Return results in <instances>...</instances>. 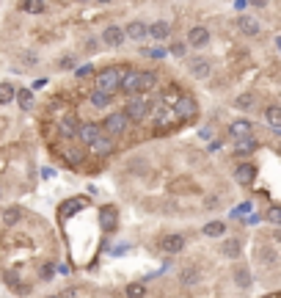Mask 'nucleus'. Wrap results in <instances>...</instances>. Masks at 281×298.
I'll return each instance as SVG.
<instances>
[{"label":"nucleus","instance_id":"f257e3e1","mask_svg":"<svg viewBox=\"0 0 281 298\" xmlns=\"http://www.w3.org/2000/svg\"><path fill=\"white\" fill-rule=\"evenodd\" d=\"M121 69L119 67H105L102 72L97 75V91H105V94H113L119 89V80H121Z\"/></svg>","mask_w":281,"mask_h":298},{"label":"nucleus","instance_id":"f03ea898","mask_svg":"<svg viewBox=\"0 0 281 298\" xmlns=\"http://www.w3.org/2000/svg\"><path fill=\"white\" fill-rule=\"evenodd\" d=\"M83 207H89V196H72V199H66V202L58 207V218L61 221H66V218H72L78 210H83Z\"/></svg>","mask_w":281,"mask_h":298},{"label":"nucleus","instance_id":"7ed1b4c3","mask_svg":"<svg viewBox=\"0 0 281 298\" xmlns=\"http://www.w3.org/2000/svg\"><path fill=\"white\" fill-rule=\"evenodd\" d=\"M146 113H149V102H146L144 97H132L130 102H127V110H124L127 122H140Z\"/></svg>","mask_w":281,"mask_h":298},{"label":"nucleus","instance_id":"20e7f679","mask_svg":"<svg viewBox=\"0 0 281 298\" xmlns=\"http://www.w3.org/2000/svg\"><path fill=\"white\" fill-rule=\"evenodd\" d=\"M127 125H130V122H127L124 113H110L99 130H108L110 136H121V133H127Z\"/></svg>","mask_w":281,"mask_h":298},{"label":"nucleus","instance_id":"39448f33","mask_svg":"<svg viewBox=\"0 0 281 298\" xmlns=\"http://www.w3.org/2000/svg\"><path fill=\"white\" fill-rule=\"evenodd\" d=\"M174 116L177 119H190V116H196V99L193 97H179L177 102L171 105Z\"/></svg>","mask_w":281,"mask_h":298},{"label":"nucleus","instance_id":"423d86ee","mask_svg":"<svg viewBox=\"0 0 281 298\" xmlns=\"http://www.w3.org/2000/svg\"><path fill=\"white\" fill-rule=\"evenodd\" d=\"M75 136H78L83 144H89V147H91V144L102 136V130H99V125H80L78 130H75Z\"/></svg>","mask_w":281,"mask_h":298},{"label":"nucleus","instance_id":"0eeeda50","mask_svg":"<svg viewBox=\"0 0 281 298\" xmlns=\"http://www.w3.org/2000/svg\"><path fill=\"white\" fill-rule=\"evenodd\" d=\"M152 116H155V122L160 127H166V125H171L177 116H174V110L171 108H166V105H160V102H155V108H152Z\"/></svg>","mask_w":281,"mask_h":298},{"label":"nucleus","instance_id":"6e6552de","mask_svg":"<svg viewBox=\"0 0 281 298\" xmlns=\"http://www.w3.org/2000/svg\"><path fill=\"white\" fill-rule=\"evenodd\" d=\"M102 42L108 44V47H119V44L124 42V31L116 28V25H108V28H105V33H102Z\"/></svg>","mask_w":281,"mask_h":298},{"label":"nucleus","instance_id":"1a4fd4ad","mask_svg":"<svg viewBox=\"0 0 281 298\" xmlns=\"http://www.w3.org/2000/svg\"><path fill=\"white\" fill-rule=\"evenodd\" d=\"M187 42H190L193 47H204V44L209 42V31H207V28H201V25L190 28V31H187Z\"/></svg>","mask_w":281,"mask_h":298},{"label":"nucleus","instance_id":"9d476101","mask_svg":"<svg viewBox=\"0 0 281 298\" xmlns=\"http://www.w3.org/2000/svg\"><path fill=\"white\" fill-rule=\"evenodd\" d=\"M113 147H116V144H113V138H110V136H105V133H102V136H99L97 138V141H94L91 144V152H94V155H110V152H113Z\"/></svg>","mask_w":281,"mask_h":298},{"label":"nucleus","instance_id":"9b49d317","mask_svg":"<svg viewBox=\"0 0 281 298\" xmlns=\"http://www.w3.org/2000/svg\"><path fill=\"white\" fill-rule=\"evenodd\" d=\"M237 28L245 33V36H256V33L262 31L259 20H254V17H237Z\"/></svg>","mask_w":281,"mask_h":298},{"label":"nucleus","instance_id":"f8f14e48","mask_svg":"<svg viewBox=\"0 0 281 298\" xmlns=\"http://www.w3.org/2000/svg\"><path fill=\"white\" fill-rule=\"evenodd\" d=\"M146 36H152V39H157V42H163V39H168L171 36V25H168L166 20H157L155 25L146 31Z\"/></svg>","mask_w":281,"mask_h":298},{"label":"nucleus","instance_id":"ddd939ff","mask_svg":"<svg viewBox=\"0 0 281 298\" xmlns=\"http://www.w3.org/2000/svg\"><path fill=\"white\" fill-rule=\"evenodd\" d=\"M187 69H190V75L193 78H209V61L207 58H193L190 64H187Z\"/></svg>","mask_w":281,"mask_h":298},{"label":"nucleus","instance_id":"4468645a","mask_svg":"<svg viewBox=\"0 0 281 298\" xmlns=\"http://www.w3.org/2000/svg\"><path fill=\"white\" fill-rule=\"evenodd\" d=\"M160 246H163V251H168V254H177V251L185 249V237L182 235H166Z\"/></svg>","mask_w":281,"mask_h":298},{"label":"nucleus","instance_id":"2eb2a0df","mask_svg":"<svg viewBox=\"0 0 281 298\" xmlns=\"http://www.w3.org/2000/svg\"><path fill=\"white\" fill-rule=\"evenodd\" d=\"M146 31H149V25H144L140 20H135V22H130V25H127L124 39H135V42H140V39H146Z\"/></svg>","mask_w":281,"mask_h":298},{"label":"nucleus","instance_id":"dca6fc26","mask_svg":"<svg viewBox=\"0 0 281 298\" xmlns=\"http://www.w3.org/2000/svg\"><path fill=\"white\" fill-rule=\"evenodd\" d=\"M251 130H254V127H251V122H245V119H237L229 127V133L234 136V141H240V138H251Z\"/></svg>","mask_w":281,"mask_h":298},{"label":"nucleus","instance_id":"f3484780","mask_svg":"<svg viewBox=\"0 0 281 298\" xmlns=\"http://www.w3.org/2000/svg\"><path fill=\"white\" fill-rule=\"evenodd\" d=\"M254 174H256V168L251 166V163H243V166H237L234 177H237L240 185H251V183H254Z\"/></svg>","mask_w":281,"mask_h":298},{"label":"nucleus","instance_id":"a211bd4d","mask_svg":"<svg viewBox=\"0 0 281 298\" xmlns=\"http://www.w3.org/2000/svg\"><path fill=\"white\" fill-rule=\"evenodd\" d=\"M135 83H138V72H135V69H127V72L121 75V80H119V89L135 94Z\"/></svg>","mask_w":281,"mask_h":298},{"label":"nucleus","instance_id":"6ab92c4d","mask_svg":"<svg viewBox=\"0 0 281 298\" xmlns=\"http://www.w3.org/2000/svg\"><path fill=\"white\" fill-rule=\"evenodd\" d=\"M265 116H267V125L273 127V133H281V108L278 105H267Z\"/></svg>","mask_w":281,"mask_h":298},{"label":"nucleus","instance_id":"aec40b11","mask_svg":"<svg viewBox=\"0 0 281 298\" xmlns=\"http://www.w3.org/2000/svg\"><path fill=\"white\" fill-rule=\"evenodd\" d=\"M254 149H256V141H254V138H240V141L234 144V155H237V157L254 155Z\"/></svg>","mask_w":281,"mask_h":298},{"label":"nucleus","instance_id":"412c9836","mask_svg":"<svg viewBox=\"0 0 281 298\" xmlns=\"http://www.w3.org/2000/svg\"><path fill=\"white\" fill-rule=\"evenodd\" d=\"M155 83H157V75L155 72H138L135 91H149V89H155Z\"/></svg>","mask_w":281,"mask_h":298},{"label":"nucleus","instance_id":"4be33fe9","mask_svg":"<svg viewBox=\"0 0 281 298\" xmlns=\"http://www.w3.org/2000/svg\"><path fill=\"white\" fill-rule=\"evenodd\" d=\"M99 218H102V229L105 232H113L116 229V207H102Z\"/></svg>","mask_w":281,"mask_h":298},{"label":"nucleus","instance_id":"5701e85b","mask_svg":"<svg viewBox=\"0 0 281 298\" xmlns=\"http://www.w3.org/2000/svg\"><path fill=\"white\" fill-rule=\"evenodd\" d=\"M234 108H240V110H256V97L254 94H240L237 99H234Z\"/></svg>","mask_w":281,"mask_h":298},{"label":"nucleus","instance_id":"b1692460","mask_svg":"<svg viewBox=\"0 0 281 298\" xmlns=\"http://www.w3.org/2000/svg\"><path fill=\"white\" fill-rule=\"evenodd\" d=\"M14 97H17V102H20L22 110H31V108H33V94H31L28 89H20Z\"/></svg>","mask_w":281,"mask_h":298},{"label":"nucleus","instance_id":"393cba45","mask_svg":"<svg viewBox=\"0 0 281 298\" xmlns=\"http://www.w3.org/2000/svg\"><path fill=\"white\" fill-rule=\"evenodd\" d=\"M14 94H17V89L11 83H0V105H9L14 99Z\"/></svg>","mask_w":281,"mask_h":298},{"label":"nucleus","instance_id":"a878e982","mask_svg":"<svg viewBox=\"0 0 281 298\" xmlns=\"http://www.w3.org/2000/svg\"><path fill=\"white\" fill-rule=\"evenodd\" d=\"M20 218H22V210H20V207H9V210L3 213V221H6L9 226L20 224Z\"/></svg>","mask_w":281,"mask_h":298},{"label":"nucleus","instance_id":"bb28decb","mask_svg":"<svg viewBox=\"0 0 281 298\" xmlns=\"http://www.w3.org/2000/svg\"><path fill=\"white\" fill-rule=\"evenodd\" d=\"M204 235H207V237H218V235H224V221H209V224L204 226Z\"/></svg>","mask_w":281,"mask_h":298},{"label":"nucleus","instance_id":"cd10ccee","mask_svg":"<svg viewBox=\"0 0 281 298\" xmlns=\"http://www.w3.org/2000/svg\"><path fill=\"white\" fill-rule=\"evenodd\" d=\"M256 260H262L265 265H276V251L273 249H256Z\"/></svg>","mask_w":281,"mask_h":298},{"label":"nucleus","instance_id":"c85d7f7f","mask_svg":"<svg viewBox=\"0 0 281 298\" xmlns=\"http://www.w3.org/2000/svg\"><path fill=\"white\" fill-rule=\"evenodd\" d=\"M234 282L240 284V287H251V273L245 271V268H237V271H234Z\"/></svg>","mask_w":281,"mask_h":298},{"label":"nucleus","instance_id":"c756f323","mask_svg":"<svg viewBox=\"0 0 281 298\" xmlns=\"http://www.w3.org/2000/svg\"><path fill=\"white\" fill-rule=\"evenodd\" d=\"M224 254H226V257H232V260L240 254V241H237V237H229V241L224 243Z\"/></svg>","mask_w":281,"mask_h":298},{"label":"nucleus","instance_id":"7c9ffc66","mask_svg":"<svg viewBox=\"0 0 281 298\" xmlns=\"http://www.w3.org/2000/svg\"><path fill=\"white\" fill-rule=\"evenodd\" d=\"M91 105H94V108H105V105H110V94H105V91H94V94H91Z\"/></svg>","mask_w":281,"mask_h":298},{"label":"nucleus","instance_id":"2f4dec72","mask_svg":"<svg viewBox=\"0 0 281 298\" xmlns=\"http://www.w3.org/2000/svg\"><path fill=\"white\" fill-rule=\"evenodd\" d=\"M58 130H61V136H63V138H72V136H75V130H78V127H75V119H72V116H69V119H63Z\"/></svg>","mask_w":281,"mask_h":298},{"label":"nucleus","instance_id":"473e14b6","mask_svg":"<svg viewBox=\"0 0 281 298\" xmlns=\"http://www.w3.org/2000/svg\"><path fill=\"white\" fill-rule=\"evenodd\" d=\"M124 293H127V298H144L146 295V287H144V284H127V290H124Z\"/></svg>","mask_w":281,"mask_h":298},{"label":"nucleus","instance_id":"72a5a7b5","mask_svg":"<svg viewBox=\"0 0 281 298\" xmlns=\"http://www.w3.org/2000/svg\"><path fill=\"white\" fill-rule=\"evenodd\" d=\"M83 155H86V152H80V149H69L66 152V160L72 163V166H78V163L83 160Z\"/></svg>","mask_w":281,"mask_h":298},{"label":"nucleus","instance_id":"f704fd0d","mask_svg":"<svg viewBox=\"0 0 281 298\" xmlns=\"http://www.w3.org/2000/svg\"><path fill=\"white\" fill-rule=\"evenodd\" d=\"M6 284H9L11 290H17V287H20V276H17L14 271H6Z\"/></svg>","mask_w":281,"mask_h":298},{"label":"nucleus","instance_id":"c9c22d12","mask_svg":"<svg viewBox=\"0 0 281 298\" xmlns=\"http://www.w3.org/2000/svg\"><path fill=\"white\" fill-rule=\"evenodd\" d=\"M267 221H270V224H281V210L276 207V204L267 210Z\"/></svg>","mask_w":281,"mask_h":298},{"label":"nucleus","instance_id":"e433bc0d","mask_svg":"<svg viewBox=\"0 0 281 298\" xmlns=\"http://www.w3.org/2000/svg\"><path fill=\"white\" fill-rule=\"evenodd\" d=\"M20 61L25 64V67H33V64L39 61V55H36V52H22V55H20Z\"/></svg>","mask_w":281,"mask_h":298},{"label":"nucleus","instance_id":"4c0bfd02","mask_svg":"<svg viewBox=\"0 0 281 298\" xmlns=\"http://www.w3.org/2000/svg\"><path fill=\"white\" fill-rule=\"evenodd\" d=\"M22 9H25L28 14H42V11H44V3H25Z\"/></svg>","mask_w":281,"mask_h":298},{"label":"nucleus","instance_id":"58836bf2","mask_svg":"<svg viewBox=\"0 0 281 298\" xmlns=\"http://www.w3.org/2000/svg\"><path fill=\"white\" fill-rule=\"evenodd\" d=\"M190 282H196V271H193V268H187V271L182 273V284H190Z\"/></svg>","mask_w":281,"mask_h":298},{"label":"nucleus","instance_id":"ea45409f","mask_svg":"<svg viewBox=\"0 0 281 298\" xmlns=\"http://www.w3.org/2000/svg\"><path fill=\"white\" fill-rule=\"evenodd\" d=\"M89 75H91V67H89V64H83V67L78 69V78H89Z\"/></svg>","mask_w":281,"mask_h":298},{"label":"nucleus","instance_id":"a19ab883","mask_svg":"<svg viewBox=\"0 0 281 298\" xmlns=\"http://www.w3.org/2000/svg\"><path fill=\"white\" fill-rule=\"evenodd\" d=\"M58 67H61V69H72L75 61H72V58H61V64H58Z\"/></svg>","mask_w":281,"mask_h":298},{"label":"nucleus","instance_id":"79ce46f5","mask_svg":"<svg viewBox=\"0 0 281 298\" xmlns=\"http://www.w3.org/2000/svg\"><path fill=\"white\" fill-rule=\"evenodd\" d=\"M171 52L174 55H185V44H171Z\"/></svg>","mask_w":281,"mask_h":298},{"label":"nucleus","instance_id":"37998d69","mask_svg":"<svg viewBox=\"0 0 281 298\" xmlns=\"http://www.w3.org/2000/svg\"><path fill=\"white\" fill-rule=\"evenodd\" d=\"M50 276H52V265L47 262V265L42 268V279H50Z\"/></svg>","mask_w":281,"mask_h":298},{"label":"nucleus","instance_id":"c03bdc74","mask_svg":"<svg viewBox=\"0 0 281 298\" xmlns=\"http://www.w3.org/2000/svg\"><path fill=\"white\" fill-rule=\"evenodd\" d=\"M265 298H278V295H276V293H273V295H265Z\"/></svg>","mask_w":281,"mask_h":298},{"label":"nucleus","instance_id":"a18cd8bd","mask_svg":"<svg viewBox=\"0 0 281 298\" xmlns=\"http://www.w3.org/2000/svg\"><path fill=\"white\" fill-rule=\"evenodd\" d=\"M50 298H58V295H50Z\"/></svg>","mask_w":281,"mask_h":298}]
</instances>
